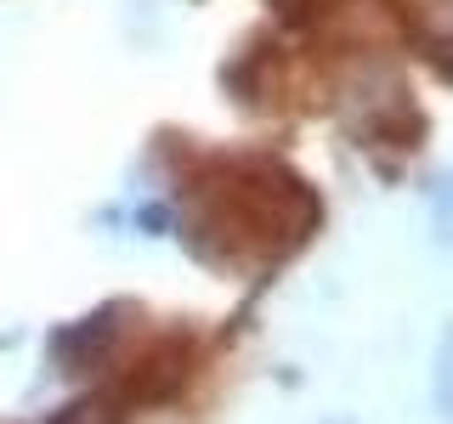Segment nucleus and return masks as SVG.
<instances>
[{"label": "nucleus", "instance_id": "nucleus-1", "mask_svg": "<svg viewBox=\"0 0 453 424\" xmlns=\"http://www.w3.org/2000/svg\"><path fill=\"white\" fill-rule=\"evenodd\" d=\"M57 424H119V413L108 402H80V407H63Z\"/></svg>", "mask_w": 453, "mask_h": 424}]
</instances>
